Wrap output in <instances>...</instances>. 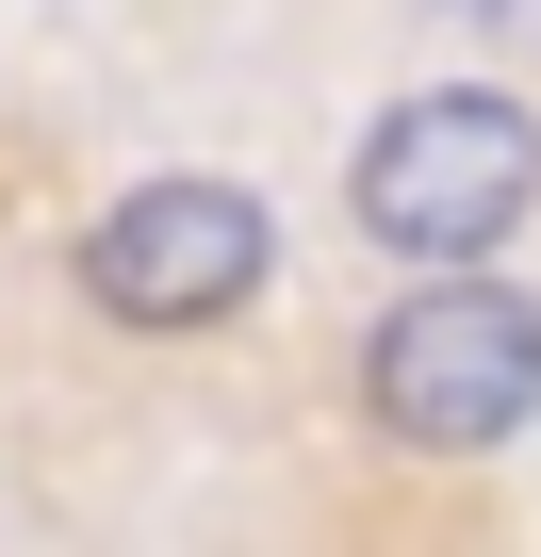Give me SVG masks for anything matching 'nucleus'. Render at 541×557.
Returning <instances> with one entry per match:
<instances>
[{
  "label": "nucleus",
  "instance_id": "nucleus-3",
  "mask_svg": "<svg viewBox=\"0 0 541 557\" xmlns=\"http://www.w3.org/2000/svg\"><path fill=\"white\" fill-rule=\"evenodd\" d=\"M262 278H280V230H262L246 181H132L99 230H83V312L132 329V345H181V329H230Z\"/></svg>",
  "mask_w": 541,
  "mask_h": 557
},
{
  "label": "nucleus",
  "instance_id": "nucleus-1",
  "mask_svg": "<svg viewBox=\"0 0 541 557\" xmlns=\"http://www.w3.org/2000/svg\"><path fill=\"white\" fill-rule=\"evenodd\" d=\"M361 426L394 459H508L541 426V296H508L492 262H427V296H394L361 345Z\"/></svg>",
  "mask_w": 541,
  "mask_h": 557
},
{
  "label": "nucleus",
  "instance_id": "nucleus-2",
  "mask_svg": "<svg viewBox=\"0 0 541 557\" xmlns=\"http://www.w3.org/2000/svg\"><path fill=\"white\" fill-rule=\"evenodd\" d=\"M345 213L394 262H492L541 213V115L508 83H410L361 148H345Z\"/></svg>",
  "mask_w": 541,
  "mask_h": 557
}]
</instances>
